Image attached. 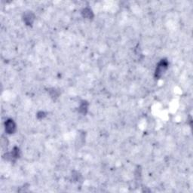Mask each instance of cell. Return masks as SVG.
I'll return each mask as SVG.
<instances>
[{"label": "cell", "instance_id": "cell-1", "mask_svg": "<svg viewBox=\"0 0 193 193\" xmlns=\"http://www.w3.org/2000/svg\"><path fill=\"white\" fill-rule=\"evenodd\" d=\"M169 67V62L167 59L164 58L161 59V61L158 63L157 66H156V70H155V78L156 79H160L164 74L165 73V72L167 70Z\"/></svg>", "mask_w": 193, "mask_h": 193}, {"label": "cell", "instance_id": "cell-2", "mask_svg": "<svg viewBox=\"0 0 193 193\" xmlns=\"http://www.w3.org/2000/svg\"><path fill=\"white\" fill-rule=\"evenodd\" d=\"M20 156H21V151L18 147L15 146L14 147L13 149L11 152H8V153H5L4 156L5 159L8 160V161H14L19 158Z\"/></svg>", "mask_w": 193, "mask_h": 193}, {"label": "cell", "instance_id": "cell-3", "mask_svg": "<svg viewBox=\"0 0 193 193\" xmlns=\"http://www.w3.org/2000/svg\"><path fill=\"white\" fill-rule=\"evenodd\" d=\"M17 130V125L13 119H7L5 122V131L6 134H13Z\"/></svg>", "mask_w": 193, "mask_h": 193}, {"label": "cell", "instance_id": "cell-4", "mask_svg": "<svg viewBox=\"0 0 193 193\" xmlns=\"http://www.w3.org/2000/svg\"><path fill=\"white\" fill-rule=\"evenodd\" d=\"M36 16L32 12L28 11V12H25L23 15V21L27 26L31 27L33 24L34 21H35Z\"/></svg>", "mask_w": 193, "mask_h": 193}, {"label": "cell", "instance_id": "cell-5", "mask_svg": "<svg viewBox=\"0 0 193 193\" xmlns=\"http://www.w3.org/2000/svg\"><path fill=\"white\" fill-rule=\"evenodd\" d=\"M82 16L85 19L92 20L94 18V14L92 8L86 7V8H83L82 11Z\"/></svg>", "mask_w": 193, "mask_h": 193}, {"label": "cell", "instance_id": "cell-6", "mask_svg": "<svg viewBox=\"0 0 193 193\" xmlns=\"http://www.w3.org/2000/svg\"><path fill=\"white\" fill-rule=\"evenodd\" d=\"M88 106H89L88 102H87L86 101H82L79 104V109H78V111H79V113L84 115V116L86 115L88 110Z\"/></svg>", "mask_w": 193, "mask_h": 193}, {"label": "cell", "instance_id": "cell-7", "mask_svg": "<svg viewBox=\"0 0 193 193\" xmlns=\"http://www.w3.org/2000/svg\"><path fill=\"white\" fill-rule=\"evenodd\" d=\"M48 93L49 94H50L51 97L53 98L54 100L57 99V98L60 95V93L58 92L57 90H56L55 88H51L48 90Z\"/></svg>", "mask_w": 193, "mask_h": 193}, {"label": "cell", "instance_id": "cell-8", "mask_svg": "<svg viewBox=\"0 0 193 193\" xmlns=\"http://www.w3.org/2000/svg\"><path fill=\"white\" fill-rule=\"evenodd\" d=\"M72 179H73L76 182H79L80 180V178H82V176L80 175V174H79L78 172H76V171H74V172L72 173Z\"/></svg>", "mask_w": 193, "mask_h": 193}, {"label": "cell", "instance_id": "cell-9", "mask_svg": "<svg viewBox=\"0 0 193 193\" xmlns=\"http://www.w3.org/2000/svg\"><path fill=\"white\" fill-rule=\"evenodd\" d=\"M8 140H7L6 137H4V136H2V139H1V145H2V148L4 149L6 148L7 146H8Z\"/></svg>", "mask_w": 193, "mask_h": 193}, {"label": "cell", "instance_id": "cell-10", "mask_svg": "<svg viewBox=\"0 0 193 193\" xmlns=\"http://www.w3.org/2000/svg\"><path fill=\"white\" fill-rule=\"evenodd\" d=\"M45 116H46V114H45L44 112H42V111H40V112H38L37 115H36V117H37L39 119H44Z\"/></svg>", "mask_w": 193, "mask_h": 193}]
</instances>
